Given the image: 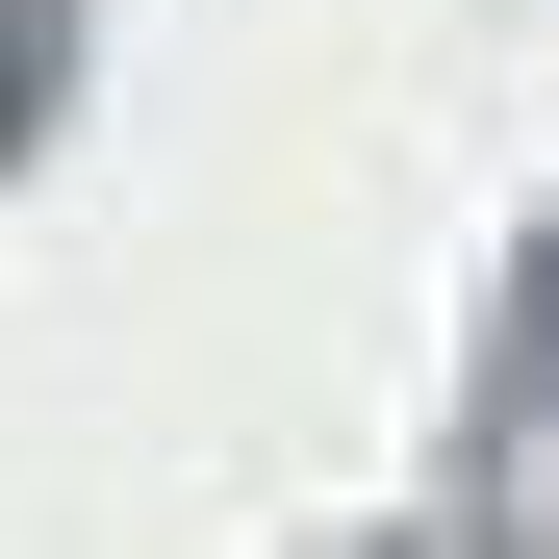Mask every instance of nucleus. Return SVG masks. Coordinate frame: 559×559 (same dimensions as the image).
I'll use <instances>...</instances> for the list:
<instances>
[{"label":"nucleus","instance_id":"obj_1","mask_svg":"<svg viewBox=\"0 0 559 559\" xmlns=\"http://www.w3.org/2000/svg\"><path fill=\"white\" fill-rule=\"evenodd\" d=\"M51 76H76V0H0V153L51 128Z\"/></svg>","mask_w":559,"mask_h":559},{"label":"nucleus","instance_id":"obj_2","mask_svg":"<svg viewBox=\"0 0 559 559\" xmlns=\"http://www.w3.org/2000/svg\"><path fill=\"white\" fill-rule=\"evenodd\" d=\"M534 407H559V254H534Z\"/></svg>","mask_w":559,"mask_h":559}]
</instances>
